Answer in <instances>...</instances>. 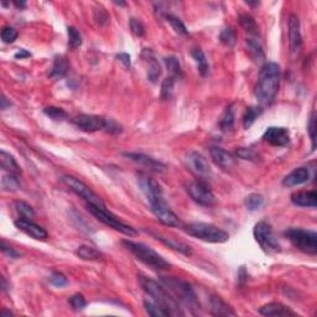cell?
<instances>
[{
	"mask_svg": "<svg viewBox=\"0 0 317 317\" xmlns=\"http://www.w3.org/2000/svg\"><path fill=\"white\" fill-rule=\"evenodd\" d=\"M281 71L278 63L265 62L260 68L255 84V97L262 106H269L274 102L280 87Z\"/></svg>",
	"mask_w": 317,
	"mask_h": 317,
	"instance_id": "cell-1",
	"label": "cell"
},
{
	"mask_svg": "<svg viewBox=\"0 0 317 317\" xmlns=\"http://www.w3.org/2000/svg\"><path fill=\"white\" fill-rule=\"evenodd\" d=\"M139 283L145 294L150 296L151 300L155 301L158 306H161L169 314V316H182L184 315L176 297L170 294L167 288H165L164 285L144 275H139Z\"/></svg>",
	"mask_w": 317,
	"mask_h": 317,
	"instance_id": "cell-2",
	"label": "cell"
},
{
	"mask_svg": "<svg viewBox=\"0 0 317 317\" xmlns=\"http://www.w3.org/2000/svg\"><path fill=\"white\" fill-rule=\"evenodd\" d=\"M122 244L129 250L133 255H135L136 259L143 262L145 265L150 266L154 270H169L171 268V264L165 259L162 255L158 254L154 249H151L148 245L143 243L132 242V240H123Z\"/></svg>",
	"mask_w": 317,
	"mask_h": 317,
	"instance_id": "cell-3",
	"label": "cell"
},
{
	"mask_svg": "<svg viewBox=\"0 0 317 317\" xmlns=\"http://www.w3.org/2000/svg\"><path fill=\"white\" fill-rule=\"evenodd\" d=\"M161 281L165 284L167 290L171 291L172 295L176 297L177 301L182 302L184 305L190 307L192 311L198 309L200 305H198L197 295H196L191 284L175 278H162Z\"/></svg>",
	"mask_w": 317,
	"mask_h": 317,
	"instance_id": "cell-4",
	"label": "cell"
},
{
	"mask_svg": "<svg viewBox=\"0 0 317 317\" xmlns=\"http://www.w3.org/2000/svg\"><path fill=\"white\" fill-rule=\"evenodd\" d=\"M185 231L190 236L207 243H226L229 239V234L226 231L213 224L202 223V222L187 224L185 227Z\"/></svg>",
	"mask_w": 317,
	"mask_h": 317,
	"instance_id": "cell-5",
	"label": "cell"
},
{
	"mask_svg": "<svg viewBox=\"0 0 317 317\" xmlns=\"http://www.w3.org/2000/svg\"><path fill=\"white\" fill-rule=\"evenodd\" d=\"M284 234L296 249L310 255H315L317 253L316 232L302 228H289Z\"/></svg>",
	"mask_w": 317,
	"mask_h": 317,
	"instance_id": "cell-6",
	"label": "cell"
},
{
	"mask_svg": "<svg viewBox=\"0 0 317 317\" xmlns=\"http://www.w3.org/2000/svg\"><path fill=\"white\" fill-rule=\"evenodd\" d=\"M87 210H88L89 213L96 217L99 222H102V223L106 224V226L110 227V228L115 229V231L120 232V233L127 234V236L129 237L136 236V234H138L135 228L123 223L117 217L113 216L110 212H108L106 207H99V206L92 205V203H87Z\"/></svg>",
	"mask_w": 317,
	"mask_h": 317,
	"instance_id": "cell-7",
	"label": "cell"
},
{
	"mask_svg": "<svg viewBox=\"0 0 317 317\" xmlns=\"http://www.w3.org/2000/svg\"><path fill=\"white\" fill-rule=\"evenodd\" d=\"M253 234H254L255 242L259 244L265 253L273 254V253L280 252V244H279L278 239L275 238L273 228L266 222H258L253 229Z\"/></svg>",
	"mask_w": 317,
	"mask_h": 317,
	"instance_id": "cell-8",
	"label": "cell"
},
{
	"mask_svg": "<svg viewBox=\"0 0 317 317\" xmlns=\"http://www.w3.org/2000/svg\"><path fill=\"white\" fill-rule=\"evenodd\" d=\"M61 181L72 192H75L76 195L83 198L87 203H92V205L99 206V207H106L102 198L94 191H92V188H89V186H87L83 181L78 180L77 177L72 176V175H65V176L61 177Z\"/></svg>",
	"mask_w": 317,
	"mask_h": 317,
	"instance_id": "cell-9",
	"label": "cell"
},
{
	"mask_svg": "<svg viewBox=\"0 0 317 317\" xmlns=\"http://www.w3.org/2000/svg\"><path fill=\"white\" fill-rule=\"evenodd\" d=\"M188 195L191 196L196 203L203 207H211L216 202V197H214L213 192L203 180H195L191 182L187 186Z\"/></svg>",
	"mask_w": 317,
	"mask_h": 317,
	"instance_id": "cell-10",
	"label": "cell"
},
{
	"mask_svg": "<svg viewBox=\"0 0 317 317\" xmlns=\"http://www.w3.org/2000/svg\"><path fill=\"white\" fill-rule=\"evenodd\" d=\"M149 203H150L151 212L155 214L156 218L161 222L162 224L169 227L179 226L180 224L179 217H177L176 214H175L174 211L169 207V205H167L166 201L164 200V197L158 198V200H155L153 201V202H149Z\"/></svg>",
	"mask_w": 317,
	"mask_h": 317,
	"instance_id": "cell-11",
	"label": "cell"
},
{
	"mask_svg": "<svg viewBox=\"0 0 317 317\" xmlns=\"http://www.w3.org/2000/svg\"><path fill=\"white\" fill-rule=\"evenodd\" d=\"M138 184L139 187L143 191V193L145 195V197L148 198L149 202H153V201L164 197L161 186H160V184H158L155 179H153V177L148 176V175L145 174H139Z\"/></svg>",
	"mask_w": 317,
	"mask_h": 317,
	"instance_id": "cell-12",
	"label": "cell"
},
{
	"mask_svg": "<svg viewBox=\"0 0 317 317\" xmlns=\"http://www.w3.org/2000/svg\"><path fill=\"white\" fill-rule=\"evenodd\" d=\"M73 124L77 128L86 132V133H94L98 130H104L106 127V118L93 114H81L73 118Z\"/></svg>",
	"mask_w": 317,
	"mask_h": 317,
	"instance_id": "cell-13",
	"label": "cell"
},
{
	"mask_svg": "<svg viewBox=\"0 0 317 317\" xmlns=\"http://www.w3.org/2000/svg\"><path fill=\"white\" fill-rule=\"evenodd\" d=\"M125 158H130L132 161L135 164L140 165V166L145 167V169L150 170V171L155 172H164L166 170V165L162 164L161 161H158L156 158H151V156L146 155L143 153H123Z\"/></svg>",
	"mask_w": 317,
	"mask_h": 317,
	"instance_id": "cell-14",
	"label": "cell"
},
{
	"mask_svg": "<svg viewBox=\"0 0 317 317\" xmlns=\"http://www.w3.org/2000/svg\"><path fill=\"white\" fill-rule=\"evenodd\" d=\"M187 165L192 172H195L197 176L200 177H210L212 175V169H211L210 164L206 160L205 156L202 154L193 151L190 153L187 156Z\"/></svg>",
	"mask_w": 317,
	"mask_h": 317,
	"instance_id": "cell-15",
	"label": "cell"
},
{
	"mask_svg": "<svg viewBox=\"0 0 317 317\" xmlns=\"http://www.w3.org/2000/svg\"><path fill=\"white\" fill-rule=\"evenodd\" d=\"M16 228L19 231L24 232L25 234H27L29 237L34 238V239L37 240H45L47 238V232L42 228L41 226L36 224L35 222H32L31 219L27 218H19L14 222Z\"/></svg>",
	"mask_w": 317,
	"mask_h": 317,
	"instance_id": "cell-16",
	"label": "cell"
},
{
	"mask_svg": "<svg viewBox=\"0 0 317 317\" xmlns=\"http://www.w3.org/2000/svg\"><path fill=\"white\" fill-rule=\"evenodd\" d=\"M263 140L273 146H286L290 141V133L286 128L270 127L263 135Z\"/></svg>",
	"mask_w": 317,
	"mask_h": 317,
	"instance_id": "cell-17",
	"label": "cell"
},
{
	"mask_svg": "<svg viewBox=\"0 0 317 317\" xmlns=\"http://www.w3.org/2000/svg\"><path fill=\"white\" fill-rule=\"evenodd\" d=\"M289 44H290V49L294 53L301 50L302 47V36L301 30H300V20L295 14H291L289 16Z\"/></svg>",
	"mask_w": 317,
	"mask_h": 317,
	"instance_id": "cell-18",
	"label": "cell"
},
{
	"mask_svg": "<svg viewBox=\"0 0 317 317\" xmlns=\"http://www.w3.org/2000/svg\"><path fill=\"white\" fill-rule=\"evenodd\" d=\"M211 158L213 160L214 164L217 166H219L223 170H229L236 165V158L228 151L223 150L222 148H218V146H212L210 149Z\"/></svg>",
	"mask_w": 317,
	"mask_h": 317,
	"instance_id": "cell-19",
	"label": "cell"
},
{
	"mask_svg": "<svg viewBox=\"0 0 317 317\" xmlns=\"http://www.w3.org/2000/svg\"><path fill=\"white\" fill-rule=\"evenodd\" d=\"M149 233H150L151 236H153L154 238H155V239L160 240V242L164 243L165 245H167V247L171 248V249L176 250V252H179V253H181V254L186 255V257H191V255H192V249H191L190 245H187L186 243L180 242V240L175 239V238L164 236V234L158 233V232L150 231Z\"/></svg>",
	"mask_w": 317,
	"mask_h": 317,
	"instance_id": "cell-20",
	"label": "cell"
},
{
	"mask_svg": "<svg viewBox=\"0 0 317 317\" xmlns=\"http://www.w3.org/2000/svg\"><path fill=\"white\" fill-rule=\"evenodd\" d=\"M310 172L306 167H299L286 175L283 180V185L285 187H295L299 185L305 184L309 181Z\"/></svg>",
	"mask_w": 317,
	"mask_h": 317,
	"instance_id": "cell-21",
	"label": "cell"
},
{
	"mask_svg": "<svg viewBox=\"0 0 317 317\" xmlns=\"http://www.w3.org/2000/svg\"><path fill=\"white\" fill-rule=\"evenodd\" d=\"M211 312L214 316H236V311L221 296L213 295L210 300Z\"/></svg>",
	"mask_w": 317,
	"mask_h": 317,
	"instance_id": "cell-22",
	"label": "cell"
},
{
	"mask_svg": "<svg viewBox=\"0 0 317 317\" xmlns=\"http://www.w3.org/2000/svg\"><path fill=\"white\" fill-rule=\"evenodd\" d=\"M259 312L264 316H296L295 312H292L289 307L283 304H279V302L264 305V306L260 307Z\"/></svg>",
	"mask_w": 317,
	"mask_h": 317,
	"instance_id": "cell-23",
	"label": "cell"
},
{
	"mask_svg": "<svg viewBox=\"0 0 317 317\" xmlns=\"http://www.w3.org/2000/svg\"><path fill=\"white\" fill-rule=\"evenodd\" d=\"M143 56L145 57L146 62H148V79L151 83H156L158 77L161 76V67L158 65V61L155 60L154 55L151 53L150 50L145 49L143 52Z\"/></svg>",
	"mask_w": 317,
	"mask_h": 317,
	"instance_id": "cell-24",
	"label": "cell"
},
{
	"mask_svg": "<svg viewBox=\"0 0 317 317\" xmlns=\"http://www.w3.org/2000/svg\"><path fill=\"white\" fill-rule=\"evenodd\" d=\"M291 202L300 207H311L317 206V193L315 191H306V192H297L291 195Z\"/></svg>",
	"mask_w": 317,
	"mask_h": 317,
	"instance_id": "cell-25",
	"label": "cell"
},
{
	"mask_svg": "<svg viewBox=\"0 0 317 317\" xmlns=\"http://www.w3.org/2000/svg\"><path fill=\"white\" fill-rule=\"evenodd\" d=\"M247 46L250 58L255 63H265V53H264V50L257 39H254V37L247 39Z\"/></svg>",
	"mask_w": 317,
	"mask_h": 317,
	"instance_id": "cell-26",
	"label": "cell"
},
{
	"mask_svg": "<svg viewBox=\"0 0 317 317\" xmlns=\"http://www.w3.org/2000/svg\"><path fill=\"white\" fill-rule=\"evenodd\" d=\"M0 164H1V169L8 172V174L16 175V176L21 174L20 166L18 165L14 156L4 150H1V153H0Z\"/></svg>",
	"mask_w": 317,
	"mask_h": 317,
	"instance_id": "cell-27",
	"label": "cell"
},
{
	"mask_svg": "<svg viewBox=\"0 0 317 317\" xmlns=\"http://www.w3.org/2000/svg\"><path fill=\"white\" fill-rule=\"evenodd\" d=\"M67 71L68 63L67 61H66V58L62 57V56H58V57H56L55 61H53V65H52L51 71H50V77L58 79V78L65 77Z\"/></svg>",
	"mask_w": 317,
	"mask_h": 317,
	"instance_id": "cell-28",
	"label": "cell"
},
{
	"mask_svg": "<svg viewBox=\"0 0 317 317\" xmlns=\"http://www.w3.org/2000/svg\"><path fill=\"white\" fill-rule=\"evenodd\" d=\"M76 255L83 260H101L102 257H103L99 250H97L93 247H89V245L78 247L77 250H76Z\"/></svg>",
	"mask_w": 317,
	"mask_h": 317,
	"instance_id": "cell-29",
	"label": "cell"
},
{
	"mask_svg": "<svg viewBox=\"0 0 317 317\" xmlns=\"http://www.w3.org/2000/svg\"><path fill=\"white\" fill-rule=\"evenodd\" d=\"M191 55H192V58L195 60L196 65H197L198 72L201 73L202 76H206L208 73V63L207 60H206V56L203 53V51L198 47L193 49L191 51Z\"/></svg>",
	"mask_w": 317,
	"mask_h": 317,
	"instance_id": "cell-30",
	"label": "cell"
},
{
	"mask_svg": "<svg viewBox=\"0 0 317 317\" xmlns=\"http://www.w3.org/2000/svg\"><path fill=\"white\" fill-rule=\"evenodd\" d=\"M219 125H221V129L223 130V132H229V130H232V128H233L234 125V104H231V106H228V107L226 108L223 115H222Z\"/></svg>",
	"mask_w": 317,
	"mask_h": 317,
	"instance_id": "cell-31",
	"label": "cell"
},
{
	"mask_svg": "<svg viewBox=\"0 0 317 317\" xmlns=\"http://www.w3.org/2000/svg\"><path fill=\"white\" fill-rule=\"evenodd\" d=\"M20 187V182H19V179L16 175H4L3 179H1V188L4 191H8V192H14L18 188Z\"/></svg>",
	"mask_w": 317,
	"mask_h": 317,
	"instance_id": "cell-32",
	"label": "cell"
},
{
	"mask_svg": "<svg viewBox=\"0 0 317 317\" xmlns=\"http://www.w3.org/2000/svg\"><path fill=\"white\" fill-rule=\"evenodd\" d=\"M144 307H145L146 312L153 317L169 316V314L161 306H158L155 301H153V300H144Z\"/></svg>",
	"mask_w": 317,
	"mask_h": 317,
	"instance_id": "cell-33",
	"label": "cell"
},
{
	"mask_svg": "<svg viewBox=\"0 0 317 317\" xmlns=\"http://www.w3.org/2000/svg\"><path fill=\"white\" fill-rule=\"evenodd\" d=\"M165 18H166L167 23H170V25H171L172 29L175 30V32H177L179 35H184V36H187V35H188L187 27L185 26V24L182 23V21L180 20V19L177 18V16L171 15V14H166V15H165Z\"/></svg>",
	"mask_w": 317,
	"mask_h": 317,
	"instance_id": "cell-34",
	"label": "cell"
},
{
	"mask_svg": "<svg viewBox=\"0 0 317 317\" xmlns=\"http://www.w3.org/2000/svg\"><path fill=\"white\" fill-rule=\"evenodd\" d=\"M263 109L260 107H249L247 108V112H245L244 117H243V125H244L245 129L252 127L254 124V122L257 120V118L262 114Z\"/></svg>",
	"mask_w": 317,
	"mask_h": 317,
	"instance_id": "cell-35",
	"label": "cell"
},
{
	"mask_svg": "<svg viewBox=\"0 0 317 317\" xmlns=\"http://www.w3.org/2000/svg\"><path fill=\"white\" fill-rule=\"evenodd\" d=\"M244 203L248 210L254 212V211L260 210L264 206V197L262 195H258V193H252V195H249L245 198Z\"/></svg>",
	"mask_w": 317,
	"mask_h": 317,
	"instance_id": "cell-36",
	"label": "cell"
},
{
	"mask_svg": "<svg viewBox=\"0 0 317 317\" xmlns=\"http://www.w3.org/2000/svg\"><path fill=\"white\" fill-rule=\"evenodd\" d=\"M15 208L18 211V213L20 214L23 218L31 219L32 217L35 216V211L29 203L24 202V201H16L15 202Z\"/></svg>",
	"mask_w": 317,
	"mask_h": 317,
	"instance_id": "cell-37",
	"label": "cell"
},
{
	"mask_svg": "<svg viewBox=\"0 0 317 317\" xmlns=\"http://www.w3.org/2000/svg\"><path fill=\"white\" fill-rule=\"evenodd\" d=\"M68 34V47L70 49H77L82 45V36L77 29H75L73 26H70L67 29Z\"/></svg>",
	"mask_w": 317,
	"mask_h": 317,
	"instance_id": "cell-38",
	"label": "cell"
},
{
	"mask_svg": "<svg viewBox=\"0 0 317 317\" xmlns=\"http://www.w3.org/2000/svg\"><path fill=\"white\" fill-rule=\"evenodd\" d=\"M219 40H221L222 44L226 45V46H228V47L234 46V44H236V40H237V34H236V31H234L233 27H226V29L221 32Z\"/></svg>",
	"mask_w": 317,
	"mask_h": 317,
	"instance_id": "cell-39",
	"label": "cell"
},
{
	"mask_svg": "<svg viewBox=\"0 0 317 317\" xmlns=\"http://www.w3.org/2000/svg\"><path fill=\"white\" fill-rule=\"evenodd\" d=\"M45 115H47L49 118H51L52 120H63L67 118V113L63 109L58 107H53V106H50V107H46L44 109Z\"/></svg>",
	"mask_w": 317,
	"mask_h": 317,
	"instance_id": "cell-40",
	"label": "cell"
},
{
	"mask_svg": "<svg viewBox=\"0 0 317 317\" xmlns=\"http://www.w3.org/2000/svg\"><path fill=\"white\" fill-rule=\"evenodd\" d=\"M239 21H240V25L244 27L245 30H247L249 34L252 35H257L258 34V26L257 24H255L254 19L252 18L250 15H248V14H244V15H240L239 18Z\"/></svg>",
	"mask_w": 317,
	"mask_h": 317,
	"instance_id": "cell-41",
	"label": "cell"
},
{
	"mask_svg": "<svg viewBox=\"0 0 317 317\" xmlns=\"http://www.w3.org/2000/svg\"><path fill=\"white\" fill-rule=\"evenodd\" d=\"M165 63H166L167 68H169L170 73H171L172 77L177 78L181 77L182 76V70H181V65H180L179 60L176 57H166L165 58Z\"/></svg>",
	"mask_w": 317,
	"mask_h": 317,
	"instance_id": "cell-42",
	"label": "cell"
},
{
	"mask_svg": "<svg viewBox=\"0 0 317 317\" xmlns=\"http://www.w3.org/2000/svg\"><path fill=\"white\" fill-rule=\"evenodd\" d=\"M175 79H176V78L170 76V77H167L166 79H164V82H162L161 97L164 99L171 98L172 92H174V87H175Z\"/></svg>",
	"mask_w": 317,
	"mask_h": 317,
	"instance_id": "cell-43",
	"label": "cell"
},
{
	"mask_svg": "<svg viewBox=\"0 0 317 317\" xmlns=\"http://www.w3.org/2000/svg\"><path fill=\"white\" fill-rule=\"evenodd\" d=\"M129 26H130V30H132V32H133L135 36L143 37L144 35H145V27H144L143 23H141V21H139L138 19H134V18L130 19Z\"/></svg>",
	"mask_w": 317,
	"mask_h": 317,
	"instance_id": "cell-44",
	"label": "cell"
},
{
	"mask_svg": "<svg viewBox=\"0 0 317 317\" xmlns=\"http://www.w3.org/2000/svg\"><path fill=\"white\" fill-rule=\"evenodd\" d=\"M70 304L72 306V309L76 310V311H81V310H83L87 306V301L82 294L73 295L70 299Z\"/></svg>",
	"mask_w": 317,
	"mask_h": 317,
	"instance_id": "cell-45",
	"label": "cell"
},
{
	"mask_svg": "<svg viewBox=\"0 0 317 317\" xmlns=\"http://www.w3.org/2000/svg\"><path fill=\"white\" fill-rule=\"evenodd\" d=\"M16 39H18V31H16L15 29L6 26V27H4V29L1 30V40H3L5 44H13Z\"/></svg>",
	"mask_w": 317,
	"mask_h": 317,
	"instance_id": "cell-46",
	"label": "cell"
},
{
	"mask_svg": "<svg viewBox=\"0 0 317 317\" xmlns=\"http://www.w3.org/2000/svg\"><path fill=\"white\" fill-rule=\"evenodd\" d=\"M104 132H107L109 134H114V135H118L123 132L122 125L118 124L114 119H107L106 118V127H104Z\"/></svg>",
	"mask_w": 317,
	"mask_h": 317,
	"instance_id": "cell-47",
	"label": "cell"
},
{
	"mask_svg": "<svg viewBox=\"0 0 317 317\" xmlns=\"http://www.w3.org/2000/svg\"><path fill=\"white\" fill-rule=\"evenodd\" d=\"M50 283H51L53 286H56V288H62V286L67 285L68 280L63 274L57 273V271H56V273H53L51 276H50Z\"/></svg>",
	"mask_w": 317,
	"mask_h": 317,
	"instance_id": "cell-48",
	"label": "cell"
},
{
	"mask_svg": "<svg viewBox=\"0 0 317 317\" xmlns=\"http://www.w3.org/2000/svg\"><path fill=\"white\" fill-rule=\"evenodd\" d=\"M315 128H316V119H315V113H312L310 117L309 124H307V132L310 134V139H311V148L315 150L316 148V135H315Z\"/></svg>",
	"mask_w": 317,
	"mask_h": 317,
	"instance_id": "cell-49",
	"label": "cell"
},
{
	"mask_svg": "<svg viewBox=\"0 0 317 317\" xmlns=\"http://www.w3.org/2000/svg\"><path fill=\"white\" fill-rule=\"evenodd\" d=\"M108 14L107 11L104 10L103 8H96L94 9V20L97 21V24H99V25H104V24L108 23Z\"/></svg>",
	"mask_w": 317,
	"mask_h": 317,
	"instance_id": "cell-50",
	"label": "cell"
},
{
	"mask_svg": "<svg viewBox=\"0 0 317 317\" xmlns=\"http://www.w3.org/2000/svg\"><path fill=\"white\" fill-rule=\"evenodd\" d=\"M237 155L239 156L240 158H243V160H254V158H257V155H255V153L252 149L245 148L238 149V150H237Z\"/></svg>",
	"mask_w": 317,
	"mask_h": 317,
	"instance_id": "cell-51",
	"label": "cell"
},
{
	"mask_svg": "<svg viewBox=\"0 0 317 317\" xmlns=\"http://www.w3.org/2000/svg\"><path fill=\"white\" fill-rule=\"evenodd\" d=\"M0 248H1V252H3L4 254L9 255L10 258L19 257V253L16 252V250L14 249V248H11V247H9V245H6V243L4 242V240L1 242V245H0Z\"/></svg>",
	"mask_w": 317,
	"mask_h": 317,
	"instance_id": "cell-52",
	"label": "cell"
},
{
	"mask_svg": "<svg viewBox=\"0 0 317 317\" xmlns=\"http://www.w3.org/2000/svg\"><path fill=\"white\" fill-rule=\"evenodd\" d=\"M117 58L120 63H123V66H124L125 70H129L130 68V56L128 55V53H125V52H120V53H118Z\"/></svg>",
	"mask_w": 317,
	"mask_h": 317,
	"instance_id": "cell-53",
	"label": "cell"
},
{
	"mask_svg": "<svg viewBox=\"0 0 317 317\" xmlns=\"http://www.w3.org/2000/svg\"><path fill=\"white\" fill-rule=\"evenodd\" d=\"M30 56H31V53H30V52L27 51V50L20 49L18 52H16L15 56H14V57H15L16 60H24V58L30 57Z\"/></svg>",
	"mask_w": 317,
	"mask_h": 317,
	"instance_id": "cell-54",
	"label": "cell"
},
{
	"mask_svg": "<svg viewBox=\"0 0 317 317\" xmlns=\"http://www.w3.org/2000/svg\"><path fill=\"white\" fill-rule=\"evenodd\" d=\"M10 106H11L10 102L6 99V97L4 96V94H1V99H0V108H1L3 110H5L6 108L10 107Z\"/></svg>",
	"mask_w": 317,
	"mask_h": 317,
	"instance_id": "cell-55",
	"label": "cell"
},
{
	"mask_svg": "<svg viewBox=\"0 0 317 317\" xmlns=\"http://www.w3.org/2000/svg\"><path fill=\"white\" fill-rule=\"evenodd\" d=\"M0 284H1V290H3V291H6V290L9 289V286H10L8 283H6V279L4 278V276L0 278Z\"/></svg>",
	"mask_w": 317,
	"mask_h": 317,
	"instance_id": "cell-56",
	"label": "cell"
},
{
	"mask_svg": "<svg viewBox=\"0 0 317 317\" xmlns=\"http://www.w3.org/2000/svg\"><path fill=\"white\" fill-rule=\"evenodd\" d=\"M14 5H15L16 8H19V9H23V8H25V6H26V3H25V1H20V3H19V1H15V3H14Z\"/></svg>",
	"mask_w": 317,
	"mask_h": 317,
	"instance_id": "cell-57",
	"label": "cell"
},
{
	"mask_svg": "<svg viewBox=\"0 0 317 317\" xmlns=\"http://www.w3.org/2000/svg\"><path fill=\"white\" fill-rule=\"evenodd\" d=\"M0 316H13V312H10V311H5V310H1V311H0Z\"/></svg>",
	"mask_w": 317,
	"mask_h": 317,
	"instance_id": "cell-58",
	"label": "cell"
}]
</instances>
